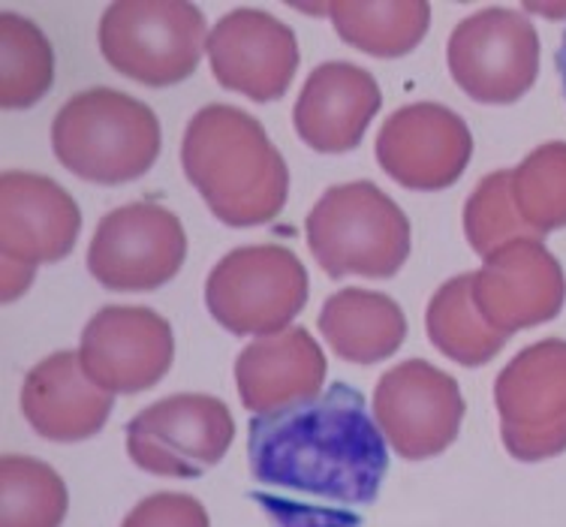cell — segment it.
<instances>
[{
    "instance_id": "cell-1",
    "label": "cell",
    "mask_w": 566,
    "mask_h": 527,
    "mask_svg": "<svg viewBox=\"0 0 566 527\" xmlns=\"http://www.w3.org/2000/svg\"><path fill=\"white\" fill-rule=\"evenodd\" d=\"M248 467V500L272 527H361L389 473V446L359 389L332 383L314 398L256 413Z\"/></svg>"
},
{
    "instance_id": "cell-2",
    "label": "cell",
    "mask_w": 566,
    "mask_h": 527,
    "mask_svg": "<svg viewBox=\"0 0 566 527\" xmlns=\"http://www.w3.org/2000/svg\"><path fill=\"white\" fill-rule=\"evenodd\" d=\"M181 164L187 181L227 226L269 223L290 197V172L269 133L227 103H211L187 124Z\"/></svg>"
},
{
    "instance_id": "cell-3",
    "label": "cell",
    "mask_w": 566,
    "mask_h": 527,
    "mask_svg": "<svg viewBox=\"0 0 566 527\" xmlns=\"http://www.w3.org/2000/svg\"><path fill=\"white\" fill-rule=\"evenodd\" d=\"M52 148L73 176L94 185H127L160 155V122L151 106L115 88L78 91L57 109Z\"/></svg>"
},
{
    "instance_id": "cell-4",
    "label": "cell",
    "mask_w": 566,
    "mask_h": 527,
    "mask_svg": "<svg viewBox=\"0 0 566 527\" xmlns=\"http://www.w3.org/2000/svg\"><path fill=\"white\" fill-rule=\"evenodd\" d=\"M305 230L307 247L328 277H392L410 256V220L374 181L328 187Z\"/></svg>"
},
{
    "instance_id": "cell-5",
    "label": "cell",
    "mask_w": 566,
    "mask_h": 527,
    "mask_svg": "<svg viewBox=\"0 0 566 527\" xmlns=\"http://www.w3.org/2000/svg\"><path fill=\"white\" fill-rule=\"evenodd\" d=\"M97 40L118 73L148 88H166L197 73L206 15L185 0H120L103 12Z\"/></svg>"
},
{
    "instance_id": "cell-6",
    "label": "cell",
    "mask_w": 566,
    "mask_h": 527,
    "mask_svg": "<svg viewBox=\"0 0 566 527\" xmlns=\"http://www.w3.org/2000/svg\"><path fill=\"white\" fill-rule=\"evenodd\" d=\"M305 302V265L281 244L235 247L206 281L208 310L232 335H277Z\"/></svg>"
},
{
    "instance_id": "cell-7",
    "label": "cell",
    "mask_w": 566,
    "mask_h": 527,
    "mask_svg": "<svg viewBox=\"0 0 566 527\" xmlns=\"http://www.w3.org/2000/svg\"><path fill=\"white\" fill-rule=\"evenodd\" d=\"M232 438L235 422L220 398L178 392L127 422V455L154 476L197 479L223 462Z\"/></svg>"
},
{
    "instance_id": "cell-8",
    "label": "cell",
    "mask_w": 566,
    "mask_h": 527,
    "mask_svg": "<svg viewBox=\"0 0 566 527\" xmlns=\"http://www.w3.org/2000/svg\"><path fill=\"white\" fill-rule=\"evenodd\" d=\"M501 438L515 462H545L566 452V341L524 347L494 383Z\"/></svg>"
},
{
    "instance_id": "cell-9",
    "label": "cell",
    "mask_w": 566,
    "mask_h": 527,
    "mask_svg": "<svg viewBox=\"0 0 566 527\" xmlns=\"http://www.w3.org/2000/svg\"><path fill=\"white\" fill-rule=\"evenodd\" d=\"M187 256L178 214L157 202H130L103 214L87 244V272L112 293H151L169 284Z\"/></svg>"
},
{
    "instance_id": "cell-10",
    "label": "cell",
    "mask_w": 566,
    "mask_h": 527,
    "mask_svg": "<svg viewBox=\"0 0 566 527\" xmlns=\"http://www.w3.org/2000/svg\"><path fill=\"white\" fill-rule=\"evenodd\" d=\"M447 57L455 85L470 99L506 106L534 88L539 36L524 15L491 7L458 24Z\"/></svg>"
},
{
    "instance_id": "cell-11",
    "label": "cell",
    "mask_w": 566,
    "mask_h": 527,
    "mask_svg": "<svg viewBox=\"0 0 566 527\" xmlns=\"http://www.w3.org/2000/svg\"><path fill=\"white\" fill-rule=\"evenodd\" d=\"M374 413L401 459L424 462L455 443L464 396L447 371L424 359H407L382 373L374 392Z\"/></svg>"
},
{
    "instance_id": "cell-12",
    "label": "cell",
    "mask_w": 566,
    "mask_h": 527,
    "mask_svg": "<svg viewBox=\"0 0 566 527\" xmlns=\"http://www.w3.org/2000/svg\"><path fill=\"white\" fill-rule=\"evenodd\" d=\"M172 326L157 310L130 305L97 310L87 319L78 347L87 377L112 396H133L157 386L172 368Z\"/></svg>"
},
{
    "instance_id": "cell-13",
    "label": "cell",
    "mask_w": 566,
    "mask_h": 527,
    "mask_svg": "<svg viewBox=\"0 0 566 527\" xmlns=\"http://www.w3.org/2000/svg\"><path fill=\"white\" fill-rule=\"evenodd\" d=\"M566 277L539 239H515L494 251L473 275V305L491 329L512 331L555 319L564 308Z\"/></svg>"
},
{
    "instance_id": "cell-14",
    "label": "cell",
    "mask_w": 566,
    "mask_h": 527,
    "mask_svg": "<svg viewBox=\"0 0 566 527\" xmlns=\"http://www.w3.org/2000/svg\"><path fill=\"white\" fill-rule=\"evenodd\" d=\"M473 155L468 124L440 103L403 106L382 124L377 160L410 190H443L455 185Z\"/></svg>"
},
{
    "instance_id": "cell-15",
    "label": "cell",
    "mask_w": 566,
    "mask_h": 527,
    "mask_svg": "<svg viewBox=\"0 0 566 527\" xmlns=\"http://www.w3.org/2000/svg\"><path fill=\"white\" fill-rule=\"evenodd\" d=\"M211 73L220 85L256 103L283 97L298 66L293 28L260 10H235L208 36Z\"/></svg>"
},
{
    "instance_id": "cell-16",
    "label": "cell",
    "mask_w": 566,
    "mask_h": 527,
    "mask_svg": "<svg viewBox=\"0 0 566 527\" xmlns=\"http://www.w3.org/2000/svg\"><path fill=\"white\" fill-rule=\"evenodd\" d=\"M0 251L10 263H57L76 244L82 214L64 187L33 172H3Z\"/></svg>"
},
{
    "instance_id": "cell-17",
    "label": "cell",
    "mask_w": 566,
    "mask_h": 527,
    "mask_svg": "<svg viewBox=\"0 0 566 527\" xmlns=\"http://www.w3.org/2000/svg\"><path fill=\"white\" fill-rule=\"evenodd\" d=\"M380 106V85L368 70L347 61H328L307 76L295 99L293 122L314 151L344 155L361 143Z\"/></svg>"
},
{
    "instance_id": "cell-18",
    "label": "cell",
    "mask_w": 566,
    "mask_h": 527,
    "mask_svg": "<svg viewBox=\"0 0 566 527\" xmlns=\"http://www.w3.org/2000/svg\"><path fill=\"white\" fill-rule=\"evenodd\" d=\"M115 396L82 368L78 352L61 350L33 365L22 386V413L40 438L78 443L99 434Z\"/></svg>"
},
{
    "instance_id": "cell-19",
    "label": "cell",
    "mask_w": 566,
    "mask_h": 527,
    "mask_svg": "<svg viewBox=\"0 0 566 527\" xmlns=\"http://www.w3.org/2000/svg\"><path fill=\"white\" fill-rule=\"evenodd\" d=\"M326 356L305 329L262 335L241 350L235 383L241 401L253 413H269L323 392Z\"/></svg>"
},
{
    "instance_id": "cell-20",
    "label": "cell",
    "mask_w": 566,
    "mask_h": 527,
    "mask_svg": "<svg viewBox=\"0 0 566 527\" xmlns=\"http://www.w3.org/2000/svg\"><path fill=\"white\" fill-rule=\"evenodd\" d=\"M319 331L340 359L374 365L389 359L407 338V319L398 302L370 289H340L319 310Z\"/></svg>"
},
{
    "instance_id": "cell-21",
    "label": "cell",
    "mask_w": 566,
    "mask_h": 527,
    "mask_svg": "<svg viewBox=\"0 0 566 527\" xmlns=\"http://www.w3.org/2000/svg\"><path fill=\"white\" fill-rule=\"evenodd\" d=\"M424 326L437 350L468 368L491 362L503 350V344L510 341V335L491 329L473 305V275H458L437 289L428 305Z\"/></svg>"
},
{
    "instance_id": "cell-22",
    "label": "cell",
    "mask_w": 566,
    "mask_h": 527,
    "mask_svg": "<svg viewBox=\"0 0 566 527\" xmlns=\"http://www.w3.org/2000/svg\"><path fill=\"white\" fill-rule=\"evenodd\" d=\"M328 12L349 45L377 57L413 52L431 19L428 3H335Z\"/></svg>"
},
{
    "instance_id": "cell-23",
    "label": "cell",
    "mask_w": 566,
    "mask_h": 527,
    "mask_svg": "<svg viewBox=\"0 0 566 527\" xmlns=\"http://www.w3.org/2000/svg\"><path fill=\"white\" fill-rule=\"evenodd\" d=\"M0 500V527H61L70 506L64 479L28 455H3Z\"/></svg>"
},
{
    "instance_id": "cell-24",
    "label": "cell",
    "mask_w": 566,
    "mask_h": 527,
    "mask_svg": "<svg viewBox=\"0 0 566 527\" xmlns=\"http://www.w3.org/2000/svg\"><path fill=\"white\" fill-rule=\"evenodd\" d=\"M512 205L534 239L566 226V143H545L512 169Z\"/></svg>"
},
{
    "instance_id": "cell-25",
    "label": "cell",
    "mask_w": 566,
    "mask_h": 527,
    "mask_svg": "<svg viewBox=\"0 0 566 527\" xmlns=\"http://www.w3.org/2000/svg\"><path fill=\"white\" fill-rule=\"evenodd\" d=\"M3 36V106L7 109H28L55 78L52 43L43 31L22 15H3L0 24Z\"/></svg>"
},
{
    "instance_id": "cell-26",
    "label": "cell",
    "mask_w": 566,
    "mask_h": 527,
    "mask_svg": "<svg viewBox=\"0 0 566 527\" xmlns=\"http://www.w3.org/2000/svg\"><path fill=\"white\" fill-rule=\"evenodd\" d=\"M510 178L512 169L489 176L473 190V197L464 205L468 242L482 256H491V253L501 251L503 244L515 242V239H534L531 230L524 226V220L518 218L515 205H512Z\"/></svg>"
},
{
    "instance_id": "cell-27",
    "label": "cell",
    "mask_w": 566,
    "mask_h": 527,
    "mask_svg": "<svg viewBox=\"0 0 566 527\" xmlns=\"http://www.w3.org/2000/svg\"><path fill=\"white\" fill-rule=\"evenodd\" d=\"M120 527H211V521L197 497L160 492L133 506Z\"/></svg>"
},
{
    "instance_id": "cell-28",
    "label": "cell",
    "mask_w": 566,
    "mask_h": 527,
    "mask_svg": "<svg viewBox=\"0 0 566 527\" xmlns=\"http://www.w3.org/2000/svg\"><path fill=\"white\" fill-rule=\"evenodd\" d=\"M555 64H557V73H560V85H564V94H566V31L564 36H560V45H557Z\"/></svg>"
}]
</instances>
